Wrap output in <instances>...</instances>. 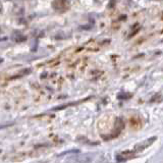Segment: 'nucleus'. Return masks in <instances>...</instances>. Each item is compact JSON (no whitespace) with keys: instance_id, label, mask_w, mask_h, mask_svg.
<instances>
[{"instance_id":"1","label":"nucleus","mask_w":163,"mask_h":163,"mask_svg":"<svg viewBox=\"0 0 163 163\" xmlns=\"http://www.w3.org/2000/svg\"><path fill=\"white\" fill-rule=\"evenodd\" d=\"M68 1L67 0H53L52 7L57 11H64L68 8Z\"/></svg>"}]
</instances>
